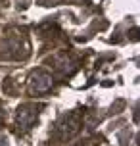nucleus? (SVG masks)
<instances>
[{"label": "nucleus", "mask_w": 140, "mask_h": 146, "mask_svg": "<svg viewBox=\"0 0 140 146\" xmlns=\"http://www.w3.org/2000/svg\"><path fill=\"white\" fill-rule=\"evenodd\" d=\"M37 108L35 106H23V108H19V113H17V121H19V125L21 127H31L33 125V121L37 119Z\"/></svg>", "instance_id": "f03ea898"}, {"label": "nucleus", "mask_w": 140, "mask_h": 146, "mask_svg": "<svg viewBox=\"0 0 140 146\" xmlns=\"http://www.w3.org/2000/svg\"><path fill=\"white\" fill-rule=\"evenodd\" d=\"M79 129V119L75 113H69V115L63 119V123L59 125V131H61V139H69L71 135H75Z\"/></svg>", "instance_id": "f257e3e1"}]
</instances>
